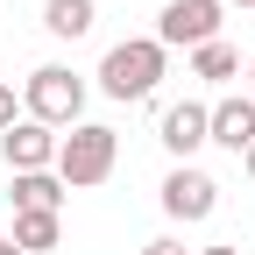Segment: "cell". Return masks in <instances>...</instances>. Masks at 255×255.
Masks as SVG:
<instances>
[{"label": "cell", "instance_id": "1", "mask_svg": "<svg viewBox=\"0 0 255 255\" xmlns=\"http://www.w3.org/2000/svg\"><path fill=\"white\" fill-rule=\"evenodd\" d=\"M114 163H121V135H114L107 121H78L71 135L57 142V177H64V191H92V184H107Z\"/></svg>", "mask_w": 255, "mask_h": 255}, {"label": "cell", "instance_id": "2", "mask_svg": "<svg viewBox=\"0 0 255 255\" xmlns=\"http://www.w3.org/2000/svg\"><path fill=\"white\" fill-rule=\"evenodd\" d=\"M163 64H170V50L156 36H128V43H114L100 57V92L107 100H149L163 85Z\"/></svg>", "mask_w": 255, "mask_h": 255}, {"label": "cell", "instance_id": "3", "mask_svg": "<svg viewBox=\"0 0 255 255\" xmlns=\"http://www.w3.org/2000/svg\"><path fill=\"white\" fill-rule=\"evenodd\" d=\"M21 114L43 121V128H78L85 114V78L71 71V64H36L21 85Z\"/></svg>", "mask_w": 255, "mask_h": 255}, {"label": "cell", "instance_id": "4", "mask_svg": "<svg viewBox=\"0 0 255 255\" xmlns=\"http://www.w3.org/2000/svg\"><path fill=\"white\" fill-rule=\"evenodd\" d=\"M220 7H227V0H163L156 43L163 50H206V43H220Z\"/></svg>", "mask_w": 255, "mask_h": 255}, {"label": "cell", "instance_id": "5", "mask_svg": "<svg viewBox=\"0 0 255 255\" xmlns=\"http://www.w3.org/2000/svg\"><path fill=\"white\" fill-rule=\"evenodd\" d=\"M213 206H220V184H213L199 163H177V170L163 177V213L177 220V227H199V220H213Z\"/></svg>", "mask_w": 255, "mask_h": 255}, {"label": "cell", "instance_id": "6", "mask_svg": "<svg viewBox=\"0 0 255 255\" xmlns=\"http://www.w3.org/2000/svg\"><path fill=\"white\" fill-rule=\"evenodd\" d=\"M156 142H163L177 163H191V156L213 142V107H199V100H177V107H163V121H156Z\"/></svg>", "mask_w": 255, "mask_h": 255}, {"label": "cell", "instance_id": "7", "mask_svg": "<svg viewBox=\"0 0 255 255\" xmlns=\"http://www.w3.org/2000/svg\"><path fill=\"white\" fill-rule=\"evenodd\" d=\"M57 142H64L57 128H43V121H28V114H21L7 135H0V156H7V170H14V177H21V170H57Z\"/></svg>", "mask_w": 255, "mask_h": 255}, {"label": "cell", "instance_id": "8", "mask_svg": "<svg viewBox=\"0 0 255 255\" xmlns=\"http://www.w3.org/2000/svg\"><path fill=\"white\" fill-rule=\"evenodd\" d=\"M213 142H220V149H234V156L255 149V100H248V92L213 100Z\"/></svg>", "mask_w": 255, "mask_h": 255}, {"label": "cell", "instance_id": "9", "mask_svg": "<svg viewBox=\"0 0 255 255\" xmlns=\"http://www.w3.org/2000/svg\"><path fill=\"white\" fill-rule=\"evenodd\" d=\"M92 21H100V0H43V28H50L57 43L92 36Z\"/></svg>", "mask_w": 255, "mask_h": 255}, {"label": "cell", "instance_id": "10", "mask_svg": "<svg viewBox=\"0 0 255 255\" xmlns=\"http://www.w3.org/2000/svg\"><path fill=\"white\" fill-rule=\"evenodd\" d=\"M7 199H14V213H57L64 206V177L57 170H21Z\"/></svg>", "mask_w": 255, "mask_h": 255}, {"label": "cell", "instance_id": "11", "mask_svg": "<svg viewBox=\"0 0 255 255\" xmlns=\"http://www.w3.org/2000/svg\"><path fill=\"white\" fill-rule=\"evenodd\" d=\"M64 241V213H14V248L21 255H50Z\"/></svg>", "mask_w": 255, "mask_h": 255}, {"label": "cell", "instance_id": "12", "mask_svg": "<svg viewBox=\"0 0 255 255\" xmlns=\"http://www.w3.org/2000/svg\"><path fill=\"white\" fill-rule=\"evenodd\" d=\"M241 71V50L234 43H206V50H191V78H206V85H227Z\"/></svg>", "mask_w": 255, "mask_h": 255}, {"label": "cell", "instance_id": "13", "mask_svg": "<svg viewBox=\"0 0 255 255\" xmlns=\"http://www.w3.org/2000/svg\"><path fill=\"white\" fill-rule=\"evenodd\" d=\"M14 121H21V100H14V85H7V78H0V135H7V128H14Z\"/></svg>", "mask_w": 255, "mask_h": 255}, {"label": "cell", "instance_id": "14", "mask_svg": "<svg viewBox=\"0 0 255 255\" xmlns=\"http://www.w3.org/2000/svg\"><path fill=\"white\" fill-rule=\"evenodd\" d=\"M142 255H184V248H177V241H149Z\"/></svg>", "mask_w": 255, "mask_h": 255}, {"label": "cell", "instance_id": "15", "mask_svg": "<svg viewBox=\"0 0 255 255\" xmlns=\"http://www.w3.org/2000/svg\"><path fill=\"white\" fill-rule=\"evenodd\" d=\"M199 255H241V248H234V241H213V248H199Z\"/></svg>", "mask_w": 255, "mask_h": 255}, {"label": "cell", "instance_id": "16", "mask_svg": "<svg viewBox=\"0 0 255 255\" xmlns=\"http://www.w3.org/2000/svg\"><path fill=\"white\" fill-rule=\"evenodd\" d=\"M241 170H248V177H255V149H248V156H241Z\"/></svg>", "mask_w": 255, "mask_h": 255}, {"label": "cell", "instance_id": "17", "mask_svg": "<svg viewBox=\"0 0 255 255\" xmlns=\"http://www.w3.org/2000/svg\"><path fill=\"white\" fill-rule=\"evenodd\" d=\"M0 255H21V248H14V234H7V241H0Z\"/></svg>", "mask_w": 255, "mask_h": 255}, {"label": "cell", "instance_id": "18", "mask_svg": "<svg viewBox=\"0 0 255 255\" xmlns=\"http://www.w3.org/2000/svg\"><path fill=\"white\" fill-rule=\"evenodd\" d=\"M248 100H255V64H248Z\"/></svg>", "mask_w": 255, "mask_h": 255}, {"label": "cell", "instance_id": "19", "mask_svg": "<svg viewBox=\"0 0 255 255\" xmlns=\"http://www.w3.org/2000/svg\"><path fill=\"white\" fill-rule=\"evenodd\" d=\"M234 7H255V0H234Z\"/></svg>", "mask_w": 255, "mask_h": 255}]
</instances>
